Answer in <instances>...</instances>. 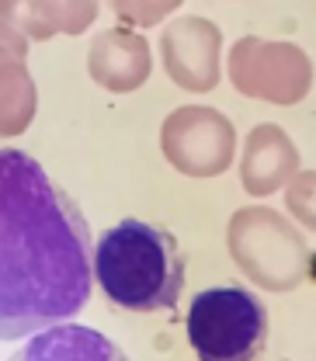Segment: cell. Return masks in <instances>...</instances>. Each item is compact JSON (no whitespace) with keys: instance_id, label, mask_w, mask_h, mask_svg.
Returning a JSON list of instances; mask_svg holds the SVG:
<instances>
[{"instance_id":"1","label":"cell","mask_w":316,"mask_h":361,"mask_svg":"<svg viewBox=\"0 0 316 361\" xmlns=\"http://www.w3.org/2000/svg\"><path fill=\"white\" fill-rule=\"evenodd\" d=\"M94 240L42 164L0 146V341L70 323L90 299Z\"/></svg>"},{"instance_id":"4","label":"cell","mask_w":316,"mask_h":361,"mask_svg":"<svg viewBox=\"0 0 316 361\" xmlns=\"http://www.w3.org/2000/svg\"><path fill=\"white\" fill-rule=\"evenodd\" d=\"M7 361H129V355L94 326L59 323L25 337V344Z\"/></svg>"},{"instance_id":"3","label":"cell","mask_w":316,"mask_h":361,"mask_svg":"<svg viewBox=\"0 0 316 361\" xmlns=\"http://www.w3.org/2000/svg\"><path fill=\"white\" fill-rule=\"evenodd\" d=\"M184 330L198 361H254L268 344V310L243 285H216L191 299Z\"/></svg>"},{"instance_id":"2","label":"cell","mask_w":316,"mask_h":361,"mask_svg":"<svg viewBox=\"0 0 316 361\" xmlns=\"http://www.w3.org/2000/svg\"><path fill=\"white\" fill-rule=\"evenodd\" d=\"M94 281L129 313L174 310L184 288V254L164 226L122 219L94 247Z\"/></svg>"}]
</instances>
